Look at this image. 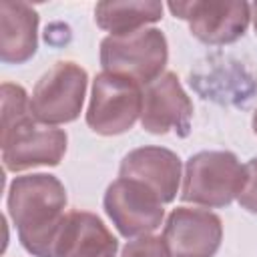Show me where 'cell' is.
<instances>
[{
	"mask_svg": "<svg viewBox=\"0 0 257 257\" xmlns=\"http://www.w3.org/2000/svg\"><path fill=\"white\" fill-rule=\"evenodd\" d=\"M86 70L70 60H60L36 82L30 110L36 122L54 126L78 118L86 94Z\"/></svg>",
	"mask_w": 257,
	"mask_h": 257,
	"instance_id": "obj_5",
	"label": "cell"
},
{
	"mask_svg": "<svg viewBox=\"0 0 257 257\" xmlns=\"http://www.w3.org/2000/svg\"><path fill=\"white\" fill-rule=\"evenodd\" d=\"M66 143L64 131L30 120L0 139L4 169L18 173L32 167H54L62 161Z\"/></svg>",
	"mask_w": 257,
	"mask_h": 257,
	"instance_id": "obj_9",
	"label": "cell"
},
{
	"mask_svg": "<svg viewBox=\"0 0 257 257\" xmlns=\"http://www.w3.org/2000/svg\"><path fill=\"white\" fill-rule=\"evenodd\" d=\"M143 112V86L133 78L100 72L92 80L86 124L96 135L112 137L133 128Z\"/></svg>",
	"mask_w": 257,
	"mask_h": 257,
	"instance_id": "obj_4",
	"label": "cell"
},
{
	"mask_svg": "<svg viewBox=\"0 0 257 257\" xmlns=\"http://www.w3.org/2000/svg\"><path fill=\"white\" fill-rule=\"evenodd\" d=\"M245 185V165L229 151H203L185 165L181 199L203 207H227Z\"/></svg>",
	"mask_w": 257,
	"mask_h": 257,
	"instance_id": "obj_2",
	"label": "cell"
},
{
	"mask_svg": "<svg viewBox=\"0 0 257 257\" xmlns=\"http://www.w3.org/2000/svg\"><path fill=\"white\" fill-rule=\"evenodd\" d=\"M38 48V12L18 0L0 2V58L6 64H22Z\"/></svg>",
	"mask_w": 257,
	"mask_h": 257,
	"instance_id": "obj_13",
	"label": "cell"
},
{
	"mask_svg": "<svg viewBox=\"0 0 257 257\" xmlns=\"http://www.w3.org/2000/svg\"><path fill=\"white\" fill-rule=\"evenodd\" d=\"M6 205L22 247L34 257H56V241L66 217L64 185L44 173L16 177Z\"/></svg>",
	"mask_w": 257,
	"mask_h": 257,
	"instance_id": "obj_1",
	"label": "cell"
},
{
	"mask_svg": "<svg viewBox=\"0 0 257 257\" xmlns=\"http://www.w3.org/2000/svg\"><path fill=\"white\" fill-rule=\"evenodd\" d=\"M251 126H253V131H255V135H257V110L253 112V118H251Z\"/></svg>",
	"mask_w": 257,
	"mask_h": 257,
	"instance_id": "obj_19",
	"label": "cell"
},
{
	"mask_svg": "<svg viewBox=\"0 0 257 257\" xmlns=\"http://www.w3.org/2000/svg\"><path fill=\"white\" fill-rule=\"evenodd\" d=\"M163 239L171 257H213L223 239V223L211 211L177 207L167 217Z\"/></svg>",
	"mask_w": 257,
	"mask_h": 257,
	"instance_id": "obj_10",
	"label": "cell"
},
{
	"mask_svg": "<svg viewBox=\"0 0 257 257\" xmlns=\"http://www.w3.org/2000/svg\"><path fill=\"white\" fill-rule=\"evenodd\" d=\"M163 18L161 2H98L94 6L96 24L110 36H124L147 28Z\"/></svg>",
	"mask_w": 257,
	"mask_h": 257,
	"instance_id": "obj_14",
	"label": "cell"
},
{
	"mask_svg": "<svg viewBox=\"0 0 257 257\" xmlns=\"http://www.w3.org/2000/svg\"><path fill=\"white\" fill-rule=\"evenodd\" d=\"M118 243L106 225L88 211L66 213L58 241L56 257H116Z\"/></svg>",
	"mask_w": 257,
	"mask_h": 257,
	"instance_id": "obj_12",
	"label": "cell"
},
{
	"mask_svg": "<svg viewBox=\"0 0 257 257\" xmlns=\"http://www.w3.org/2000/svg\"><path fill=\"white\" fill-rule=\"evenodd\" d=\"M191 118L193 102L175 72H163L143 88L141 124L151 135H167L173 131L185 137L189 135Z\"/></svg>",
	"mask_w": 257,
	"mask_h": 257,
	"instance_id": "obj_8",
	"label": "cell"
},
{
	"mask_svg": "<svg viewBox=\"0 0 257 257\" xmlns=\"http://www.w3.org/2000/svg\"><path fill=\"white\" fill-rule=\"evenodd\" d=\"M163 205L153 189L126 177L112 181L104 193V211L124 237H143L159 229L165 217Z\"/></svg>",
	"mask_w": 257,
	"mask_h": 257,
	"instance_id": "obj_6",
	"label": "cell"
},
{
	"mask_svg": "<svg viewBox=\"0 0 257 257\" xmlns=\"http://www.w3.org/2000/svg\"><path fill=\"white\" fill-rule=\"evenodd\" d=\"M169 60L167 38L159 28H143L124 36H106L100 42L104 72L133 78L141 86L157 80Z\"/></svg>",
	"mask_w": 257,
	"mask_h": 257,
	"instance_id": "obj_3",
	"label": "cell"
},
{
	"mask_svg": "<svg viewBox=\"0 0 257 257\" xmlns=\"http://www.w3.org/2000/svg\"><path fill=\"white\" fill-rule=\"evenodd\" d=\"M169 10L185 20L191 34L205 44H231L239 40L251 20V4L247 2H169Z\"/></svg>",
	"mask_w": 257,
	"mask_h": 257,
	"instance_id": "obj_7",
	"label": "cell"
},
{
	"mask_svg": "<svg viewBox=\"0 0 257 257\" xmlns=\"http://www.w3.org/2000/svg\"><path fill=\"white\" fill-rule=\"evenodd\" d=\"M251 18H253V26H255V32H257V2L251 4Z\"/></svg>",
	"mask_w": 257,
	"mask_h": 257,
	"instance_id": "obj_18",
	"label": "cell"
},
{
	"mask_svg": "<svg viewBox=\"0 0 257 257\" xmlns=\"http://www.w3.org/2000/svg\"><path fill=\"white\" fill-rule=\"evenodd\" d=\"M237 201L245 211L257 215V157L245 163V185Z\"/></svg>",
	"mask_w": 257,
	"mask_h": 257,
	"instance_id": "obj_17",
	"label": "cell"
},
{
	"mask_svg": "<svg viewBox=\"0 0 257 257\" xmlns=\"http://www.w3.org/2000/svg\"><path fill=\"white\" fill-rule=\"evenodd\" d=\"M34 120L32 110H30V98L26 94V90L20 84H12V82H4L2 84V131H0V139L8 137L12 131H16L18 126L26 124Z\"/></svg>",
	"mask_w": 257,
	"mask_h": 257,
	"instance_id": "obj_15",
	"label": "cell"
},
{
	"mask_svg": "<svg viewBox=\"0 0 257 257\" xmlns=\"http://www.w3.org/2000/svg\"><path fill=\"white\" fill-rule=\"evenodd\" d=\"M118 175L145 183L163 203H171L181 185V159L163 147H141L122 159Z\"/></svg>",
	"mask_w": 257,
	"mask_h": 257,
	"instance_id": "obj_11",
	"label": "cell"
},
{
	"mask_svg": "<svg viewBox=\"0 0 257 257\" xmlns=\"http://www.w3.org/2000/svg\"><path fill=\"white\" fill-rule=\"evenodd\" d=\"M120 257H171V251L163 237L143 235L128 241L122 247Z\"/></svg>",
	"mask_w": 257,
	"mask_h": 257,
	"instance_id": "obj_16",
	"label": "cell"
}]
</instances>
